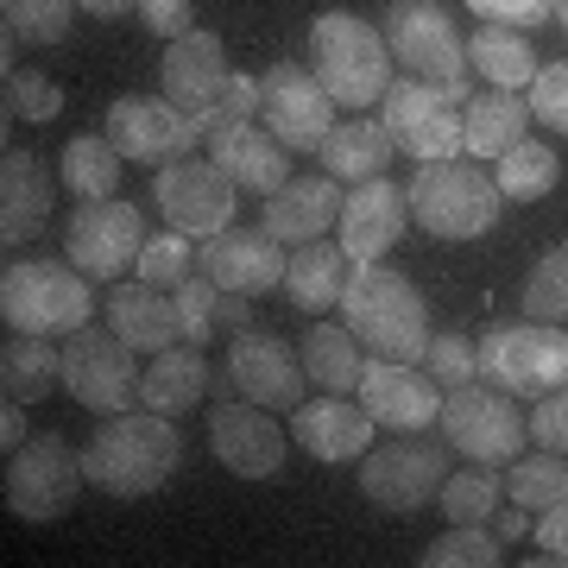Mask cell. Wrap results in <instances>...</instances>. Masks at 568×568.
Returning <instances> with one entry per match:
<instances>
[{"instance_id": "37", "label": "cell", "mask_w": 568, "mask_h": 568, "mask_svg": "<svg viewBox=\"0 0 568 568\" xmlns=\"http://www.w3.org/2000/svg\"><path fill=\"white\" fill-rule=\"evenodd\" d=\"M499 467H467V474H448L443 480V493H436V506H443V518L448 525H487L493 518V506H499Z\"/></svg>"}, {"instance_id": "26", "label": "cell", "mask_w": 568, "mask_h": 568, "mask_svg": "<svg viewBox=\"0 0 568 568\" xmlns=\"http://www.w3.org/2000/svg\"><path fill=\"white\" fill-rule=\"evenodd\" d=\"M342 190H335V178H291L284 190H272L265 196V234L278 246H310L323 241L328 227L342 222Z\"/></svg>"}, {"instance_id": "12", "label": "cell", "mask_w": 568, "mask_h": 568, "mask_svg": "<svg viewBox=\"0 0 568 568\" xmlns=\"http://www.w3.org/2000/svg\"><path fill=\"white\" fill-rule=\"evenodd\" d=\"M152 203H159L164 227H178L190 241H209V234L234 227L241 183L227 178L215 159H171V164H159V178H152Z\"/></svg>"}, {"instance_id": "18", "label": "cell", "mask_w": 568, "mask_h": 568, "mask_svg": "<svg viewBox=\"0 0 568 568\" xmlns=\"http://www.w3.org/2000/svg\"><path fill=\"white\" fill-rule=\"evenodd\" d=\"M209 448L227 474L241 480H272L284 467V429L272 424V410L253 398H227L215 392V417H209Z\"/></svg>"}, {"instance_id": "23", "label": "cell", "mask_w": 568, "mask_h": 568, "mask_svg": "<svg viewBox=\"0 0 568 568\" xmlns=\"http://www.w3.org/2000/svg\"><path fill=\"white\" fill-rule=\"evenodd\" d=\"M51 203H58V178L44 171L32 152H7L0 159V246L13 253V246L39 241L44 222H51Z\"/></svg>"}, {"instance_id": "50", "label": "cell", "mask_w": 568, "mask_h": 568, "mask_svg": "<svg viewBox=\"0 0 568 568\" xmlns=\"http://www.w3.org/2000/svg\"><path fill=\"white\" fill-rule=\"evenodd\" d=\"M140 20L171 44L183 32H196V0H140Z\"/></svg>"}, {"instance_id": "51", "label": "cell", "mask_w": 568, "mask_h": 568, "mask_svg": "<svg viewBox=\"0 0 568 568\" xmlns=\"http://www.w3.org/2000/svg\"><path fill=\"white\" fill-rule=\"evenodd\" d=\"M537 544H544V556L568 562V499H556V506L537 518Z\"/></svg>"}, {"instance_id": "46", "label": "cell", "mask_w": 568, "mask_h": 568, "mask_svg": "<svg viewBox=\"0 0 568 568\" xmlns=\"http://www.w3.org/2000/svg\"><path fill=\"white\" fill-rule=\"evenodd\" d=\"M462 7H467L480 26H518V32L556 20V0H462Z\"/></svg>"}, {"instance_id": "42", "label": "cell", "mask_w": 568, "mask_h": 568, "mask_svg": "<svg viewBox=\"0 0 568 568\" xmlns=\"http://www.w3.org/2000/svg\"><path fill=\"white\" fill-rule=\"evenodd\" d=\"M493 562H506V556H499V537L480 525H448L424 549V568H493Z\"/></svg>"}, {"instance_id": "13", "label": "cell", "mask_w": 568, "mask_h": 568, "mask_svg": "<svg viewBox=\"0 0 568 568\" xmlns=\"http://www.w3.org/2000/svg\"><path fill=\"white\" fill-rule=\"evenodd\" d=\"M108 140L126 164H171L190 159V145L209 140V114H183L171 95H121L108 102Z\"/></svg>"}, {"instance_id": "6", "label": "cell", "mask_w": 568, "mask_h": 568, "mask_svg": "<svg viewBox=\"0 0 568 568\" xmlns=\"http://www.w3.org/2000/svg\"><path fill=\"white\" fill-rule=\"evenodd\" d=\"M0 316L13 335H70L95 316L89 272L58 260H13L0 272Z\"/></svg>"}, {"instance_id": "30", "label": "cell", "mask_w": 568, "mask_h": 568, "mask_svg": "<svg viewBox=\"0 0 568 568\" xmlns=\"http://www.w3.org/2000/svg\"><path fill=\"white\" fill-rule=\"evenodd\" d=\"M462 133H467L462 145L467 159H506L530 133V102H518V89H480V95H467Z\"/></svg>"}, {"instance_id": "44", "label": "cell", "mask_w": 568, "mask_h": 568, "mask_svg": "<svg viewBox=\"0 0 568 568\" xmlns=\"http://www.w3.org/2000/svg\"><path fill=\"white\" fill-rule=\"evenodd\" d=\"M424 373L436 386H467L474 373H480V347L467 342V335H429V354H424Z\"/></svg>"}, {"instance_id": "47", "label": "cell", "mask_w": 568, "mask_h": 568, "mask_svg": "<svg viewBox=\"0 0 568 568\" xmlns=\"http://www.w3.org/2000/svg\"><path fill=\"white\" fill-rule=\"evenodd\" d=\"M178 304H183V335L203 347V342H209V328H215V304H222V284H209L203 272H196V278H183V284H178Z\"/></svg>"}, {"instance_id": "8", "label": "cell", "mask_w": 568, "mask_h": 568, "mask_svg": "<svg viewBox=\"0 0 568 568\" xmlns=\"http://www.w3.org/2000/svg\"><path fill=\"white\" fill-rule=\"evenodd\" d=\"M443 443L455 448V455H467V462L480 467H506L525 455L530 443V424L518 417V405H511V392L499 386H448L443 392Z\"/></svg>"}, {"instance_id": "11", "label": "cell", "mask_w": 568, "mask_h": 568, "mask_svg": "<svg viewBox=\"0 0 568 568\" xmlns=\"http://www.w3.org/2000/svg\"><path fill=\"white\" fill-rule=\"evenodd\" d=\"M89 480L82 474V448H70L63 436H26L13 455H7V506L26 525H51L77 506V487Z\"/></svg>"}, {"instance_id": "52", "label": "cell", "mask_w": 568, "mask_h": 568, "mask_svg": "<svg viewBox=\"0 0 568 568\" xmlns=\"http://www.w3.org/2000/svg\"><path fill=\"white\" fill-rule=\"evenodd\" d=\"M493 537H499V544H518V537H530V511H525V506L493 511Z\"/></svg>"}, {"instance_id": "9", "label": "cell", "mask_w": 568, "mask_h": 568, "mask_svg": "<svg viewBox=\"0 0 568 568\" xmlns=\"http://www.w3.org/2000/svg\"><path fill=\"white\" fill-rule=\"evenodd\" d=\"M448 455H455L448 443H424L417 429H398V443H373L361 455V493L379 511L410 518V511H424L429 499L443 493V480L455 474Z\"/></svg>"}, {"instance_id": "41", "label": "cell", "mask_w": 568, "mask_h": 568, "mask_svg": "<svg viewBox=\"0 0 568 568\" xmlns=\"http://www.w3.org/2000/svg\"><path fill=\"white\" fill-rule=\"evenodd\" d=\"M145 284H159V291H178L183 278H196V241L178 234V227H164V234H145L140 246V265H133Z\"/></svg>"}, {"instance_id": "53", "label": "cell", "mask_w": 568, "mask_h": 568, "mask_svg": "<svg viewBox=\"0 0 568 568\" xmlns=\"http://www.w3.org/2000/svg\"><path fill=\"white\" fill-rule=\"evenodd\" d=\"M0 443H7V455L26 443V405L20 398H7V410H0Z\"/></svg>"}, {"instance_id": "55", "label": "cell", "mask_w": 568, "mask_h": 568, "mask_svg": "<svg viewBox=\"0 0 568 568\" xmlns=\"http://www.w3.org/2000/svg\"><path fill=\"white\" fill-rule=\"evenodd\" d=\"M215 323H227V328H253V310L234 297V291H222V304H215Z\"/></svg>"}, {"instance_id": "2", "label": "cell", "mask_w": 568, "mask_h": 568, "mask_svg": "<svg viewBox=\"0 0 568 568\" xmlns=\"http://www.w3.org/2000/svg\"><path fill=\"white\" fill-rule=\"evenodd\" d=\"M342 323L354 328V342L379 361H410L424 366L429 354V304L417 278H405L398 265H379V260H361L347 272V291H342Z\"/></svg>"}, {"instance_id": "48", "label": "cell", "mask_w": 568, "mask_h": 568, "mask_svg": "<svg viewBox=\"0 0 568 568\" xmlns=\"http://www.w3.org/2000/svg\"><path fill=\"white\" fill-rule=\"evenodd\" d=\"M246 121H260V77H234L227 95L209 108V133H234Z\"/></svg>"}, {"instance_id": "54", "label": "cell", "mask_w": 568, "mask_h": 568, "mask_svg": "<svg viewBox=\"0 0 568 568\" xmlns=\"http://www.w3.org/2000/svg\"><path fill=\"white\" fill-rule=\"evenodd\" d=\"M89 20H126V13H140V0H77Z\"/></svg>"}, {"instance_id": "34", "label": "cell", "mask_w": 568, "mask_h": 568, "mask_svg": "<svg viewBox=\"0 0 568 568\" xmlns=\"http://www.w3.org/2000/svg\"><path fill=\"white\" fill-rule=\"evenodd\" d=\"M121 152H114V140L108 133H77V140L63 145L58 159V178L70 196H82V203H102V196H121Z\"/></svg>"}, {"instance_id": "14", "label": "cell", "mask_w": 568, "mask_h": 568, "mask_svg": "<svg viewBox=\"0 0 568 568\" xmlns=\"http://www.w3.org/2000/svg\"><path fill=\"white\" fill-rule=\"evenodd\" d=\"M379 121H386L392 145L410 152L417 164H436V159H462V114L448 102L443 82H417V77H398L379 102Z\"/></svg>"}, {"instance_id": "36", "label": "cell", "mask_w": 568, "mask_h": 568, "mask_svg": "<svg viewBox=\"0 0 568 568\" xmlns=\"http://www.w3.org/2000/svg\"><path fill=\"white\" fill-rule=\"evenodd\" d=\"M493 164H499L493 183H499L506 203H537V196H549V190L562 183V159H556L544 140H518L506 159H493Z\"/></svg>"}, {"instance_id": "45", "label": "cell", "mask_w": 568, "mask_h": 568, "mask_svg": "<svg viewBox=\"0 0 568 568\" xmlns=\"http://www.w3.org/2000/svg\"><path fill=\"white\" fill-rule=\"evenodd\" d=\"M525 102H530V121H544V126H556V133H568V58L537 70V82L525 89Z\"/></svg>"}, {"instance_id": "7", "label": "cell", "mask_w": 568, "mask_h": 568, "mask_svg": "<svg viewBox=\"0 0 568 568\" xmlns=\"http://www.w3.org/2000/svg\"><path fill=\"white\" fill-rule=\"evenodd\" d=\"M480 373L511 398H544L568 386V323H499L480 335Z\"/></svg>"}, {"instance_id": "15", "label": "cell", "mask_w": 568, "mask_h": 568, "mask_svg": "<svg viewBox=\"0 0 568 568\" xmlns=\"http://www.w3.org/2000/svg\"><path fill=\"white\" fill-rule=\"evenodd\" d=\"M260 121L291 152H323V140L335 133V95L316 82V70L284 58L260 77Z\"/></svg>"}, {"instance_id": "28", "label": "cell", "mask_w": 568, "mask_h": 568, "mask_svg": "<svg viewBox=\"0 0 568 568\" xmlns=\"http://www.w3.org/2000/svg\"><path fill=\"white\" fill-rule=\"evenodd\" d=\"M347 272H354V260H347L342 241H310V246H297V253L284 260V297H291L297 310H310V316L342 310Z\"/></svg>"}, {"instance_id": "17", "label": "cell", "mask_w": 568, "mask_h": 568, "mask_svg": "<svg viewBox=\"0 0 568 568\" xmlns=\"http://www.w3.org/2000/svg\"><path fill=\"white\" fill-rule=\"evenodd\" d=\"M227 379L241 398L265 410H297L310 398V373L297 342H284L272 328H234V347H227Z\"/></svg>"}, {"instance_id": "33", "label": "cell", "mask_w": 568, "mask_h": 568, "mask_svg": "<svg viewBox=\"0 0 568 568\" xmlns=\"http://www.w3.org/2000/svg\"><path fill=\"white\" fill-rule=\"evenodd\" d=\"M467 63H474L493 89H530V82H537V70H544L518 26H480V32L467 39Z\"/></svg>"}, {"instance_id": "5", "label": "cell", "mask_w": 568, "mask_h": 568, "mask_svg": "<svg viewBox=\"0 0 568 568\" xmlns=\"http://www.w3.org/2000/svg\"><path fill=\"white\" fill-rule=\"evenodd\" d=\"M386 44H392V63L417 82H443L448 102H467V39H462V20L448 0H392L386 7Z\"/></svg>"}, {"instance_id": "49", "label": "cell", "mask_w": 568, "mask_h": 568, "mask_svg": "<svg viewBox=\"0 0 568 568\" xmlns=\"http://www.w3.org/2000/svg\"><path fill=\"white\" fill-rule=\"evenodd\" d=\"M525 424H530V443H537V448H549V455H568V386H562V392H544Z\"/></svg>"}, {"instance_id": "21", "label": "cell", "mask_w": 568, "mask_h": 568, "mask_svg": "<svg viewBox=\"0 0 568 568\" xmlns=\"http://www.w3.org/2000/svg\"><path fill=\"white\" fill-rule=\"evenodd\" d=\"M159 77H164V95L183 108V114H209V108L227 95V82H234V70H227V51L215 32H183V39L164 44L159 58Z\"/></svg>"}, {"instance_id": "31", "label": "cell", "mask_w": 568, "mask_h": 568, "mask_svg": "<svg viewBox=\"0 0 568 568\" xmlns=\"http://www.w3.org/2000/svg\"><path fill=\"white\" fill-rule=\"evenodd\" d=\"M398 159V145H392L386 121H366V114H347L335 121V133L323 140V171L328 178H386V164Z\"/></svg>"}, {"instance_id": "38", "label": "cell", "mask_w": 568, "mask_h": 568, "mask_svg": "<svg viewBox=\"0 0 568 568\" xmlns=\"http://www.w3.org/2000/svg\"><path fill=\"white\" fill-rule=\"evenodd\" d=\"M556 499H568V455H525L511 462V506L525 511H549Z\"/></svg>"}, {"instance_id": "10", "label": "cell", "mask_w": 568, "mask_h": 568, "mask_svg": "<svg viewBox=\"0 0 568 568\" xmlns=\"http://www.w3.org/2000/svg\"><path fill=\"white\" fill-rule=\"evenodd\" d=\"M140 366H133V347L114 335V328H95L82 323L63 335V386L82 410L95 417H114V410H133L140 405Z\"/></svg>"}, {"instance_id": "4", "label": "cell", "mask_w": 568, "mask_h": 568, "mask_svg": "<svg viewBox=\"0 0 568 568\" xmlns=\"http://www.w3.org/2000/svg\"><path fill=\"white\" fill-rule=\"evenodd\" d=\"M405 203H410V222L436 234V241H480L499 227V183L480 171V159H436V164H417V178L405 183Z\"/></svg>"}, {"instance_id": "16", "label": "cell", "mask_w": 568, "mask_h": 568, "mask_svg": "<svg viewBox=\"0 0 568 568\" xmlns=\"http://www.w3.org/2000/svg\"><path fill=\"white\" fill-rule=\"evenodd\" d=\"M145 246V222L140 209L121 203V196H102V203H77L70 222H63V260L89 272V278H121L126 265H140Z\"/></svg>"}, {"instance_id": "20", "label": "cell", "mask_w": 568, "mask_h": 568, "mask_svg": "<svg viewBox=\"0 0 568 568\" xmlns=\"http://www.w3.org/2000/svg\"><path fill=\"white\" fill-rule=\"evenodd\" d=\"M361 405L366 417L379 429H429L436 417H443V386L429 379V373H417L410 361H373L361 366Z\"/></svg>"}, {"instance_id": "56", "label": "cell", "mask_w": 568, "mask_h": 568, "mask_svg": "<svg viewBox=\"0 0 568 568\" xmlns=\"http://www.w3.org/2000/svg\"><path fill=\"white\" fill-rule=\"evenodd\" d=\"M556 20H562V26H568V0H556Z\"/></svg>"}, {"instance_id": "19", "label": "cell", "mask_w": 568, "mask_h": 568, "mask_svg": "<svg viewBox=\"0 0 568 568\" xmlns=\"http://www.w3.org/2000/svg\"><path fill=\"white\" fill-rule=\"evenodd\" d=\"M284 260H291V253H278V241H272L265 227H222V234L196 241V272H203L209 284L234 291V297H265V291H278Z\"/></svg>"}, {"instance_id": "43", "label": "cell", "mask_w": 568, "mask_h": 568, "mask_svg": "<svg viewBox=\"0 0 568 568\" xmlns=\"http://www.w3.org/2000/svg\"><path fill=\"white\" fill-rule=\"evenodd\" d=\"M7 108L20 114V121L44 126V121H58V108H63V89L44 70H13L7 77Z\"/></svg>"}, {"instance_id": "39", "label": "cell", "mask_w": 568, "mask_h": 568, "mask_svg": "<svg viewBox=\"0 0 568 568\" xmlns=\"http://www.w3.org/2000/svg\"><path fill=\"white\" fill-rule=\"evenodd\" d=\"M525 316L530 323H568V241L549 246L525 278Z\"/></svg>"}, {"instance_id": "3", "label": "cell", "mask_w": 568, "mask_h": 568, "mask_svg": "<svg viewBox=\"0 0 568 568\" xmlns=\"http://www.w3.org/2000/svg\"><path fill=\"white\" fill-rule=\"evenodd\" d=\"M310 70H316V82H323L328 95H335V108H347V114H366L373 102H386V89L398 77H392V44L379 26H366L361 13H347V7H328V13H316L310 20Z\"/></svg>"}, {"instance_id": "32", "label": "cell", "mask_w": 568, "mask_h": 568, "mask_svg": "<svg viewBox=\"0 0 568 568\" xmlns=\"http://www.w3.org/2000/svg\"><path fill=\"white\" fill-rule=\"evenodd\" d=\"M297 354H304V373H310V386H323V392H354L361 386V342H354V328H335L323 323V316H310L304 328V342H297Z\"/></svg>"}, {"instance_id": "22", "label": "cell", "mask_w": 568, "mask_h": 568, "mask_svg": "<svg viewBox=\"0 0 568 568\" xmlns=\"http://www.w3.org/2000/svg\"><path fill=\"white\" fill-rule=\"evenodd\" d=\"M410 222V203H405V183L392 178H366L354 196L342 203V222H335V234H342L347 260H379V253H392L398 246V234H405Z\"/></svg>"}, {"instance_id": "24", "label": "cell", "mask_w": 568, "mask_h": 568, "mask_svg": "<svg viewBox=\"0 0 568 568\" xmlns=\"http://www.w3.org/2000/svg\"><path fill=\"white\" fill-rule=\"evenodd\" d=\"M108 328L121 335L126 347H140V354H164V347L190 342L183 335V304L178 291H159V284H114V297H108Z\"/></svg>"}, {"instance_id": "27", "label": "cell", "mask_w": 568, "mask_h": 568, "mask_svg": "<svg viewBox=\"0 0 568 568\" xmlns=\"http://www.w3.org/2000/svg\"><path fill=\"white\" fill-rule=\"evenodd\" d=\"M203 145H209V159L241 183L246 196H272V190L291 183V145H278L260 121L234 126V133H209Z\"/></svg>"}, {"instance_id": "29", "label": "cell", "mask_w": 568, "mask_h": 568, "mask_svg": "<svg viewBox=\"0 0 568 568\" xmlns=\"http://www.w3.org/2000/svg\"><path fill=\"white\" fill-rule=\"evenodd\" d=\"M209 398V361L196 342H178L164 347L159 361L145 366L140 379V405L145 410H164V417H183V410H196Z\"/></svg>"}, {"instance_id": "25", "label": "cell", "mask_w": 568, "mask_h": 568, "mask_svg": "<svg viewBox=\"0 0 568 568\" xmlns=\"http://www.w3.org/2000/svg\"><path fill=\"white\" fill-rule=\"evenodd\" d=\"M373 417L361 405H342V392H323V398H304V405L291 410V436L316 455V462H361L366 448H373Z\"/></svg>"}, {"instance_id": "40", "label": "cell", "mask_w": 568, "mask_h": 568, "mask_svg": "<svg viewBox=\"0 0 568 568\" xmlns=\"http://www.w3.org/2000/svg\"><path fill=\"white\" fill-rule=\"evenodd\" d=\"M7 7V32L26 44H63L77 26V0H0Z\"/></svg>"}, {"instance_id": "35", "label": "cell", "mask_w": 568, "mask_h": 568, "mask_svg": "<svg viewBox=\"0 0 568 568\" xmlns=\"http://www.w3.org/2000/svg\"><path fill=\"white\" fill-rule=\"evenodd\" d=\"M58 379H63V347H51V335H13L0 347V386H7V398L32 405Z\"/></svg>"}, {"instance_id": "1", "label": "cell", "mask_w": 568, "mask_h": 568, "mask_svg": "<svg viewBox=\"0 0 568 568\" xmlns=\"http://www.w3.org/2000/svg\"><path fill=\"white\" fill-rule=\"evenodd\" d=\"M183 462V429L164 410H114L102 429L82 443V474L89 487L114 493V499H145L159 493Z\"/></svg>"}]
</instances>
